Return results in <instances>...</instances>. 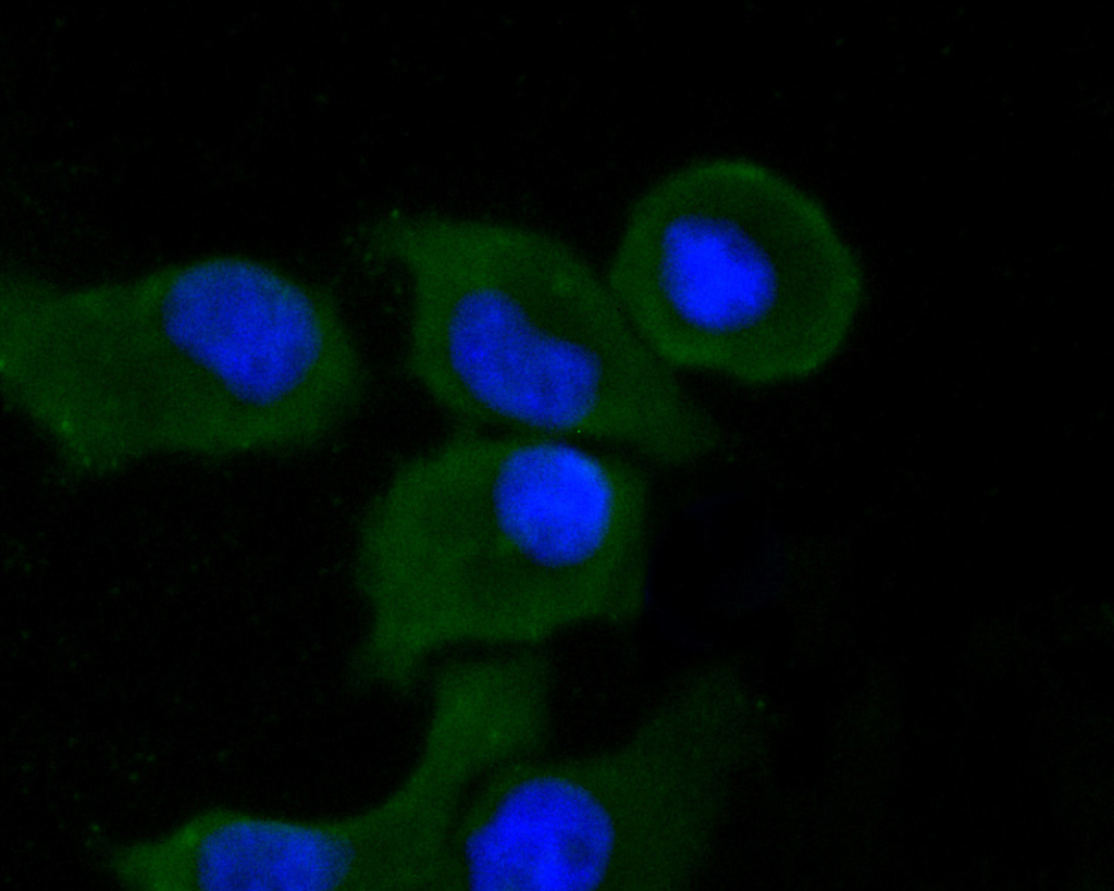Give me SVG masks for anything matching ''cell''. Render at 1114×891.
Segmentation results:
<instances>
[{"mask_svg": "<svg viewBox=\"0 0 1114 891\" xmlns=\"http://www.w3.org/2000/svg\"><path fill=\"white\" fill-rule=\"evenodd\" d=\"M240 855L250 890H432L436 877L425 818L394 790L343 817L248 813L240 827Z\"/></svg>", "mask_w": 1114, "mask_h": 891, "instance_id": "cell-5", "label": "cell"}, {"mask_svg": "<svg viewBox=\"0 0 1114 891\" xmlns=\"http://www.w3.org/2000/svg\"><path fill=\"white\" fill-rule=\"evenodd\" d=\"M607 283L669 366L747 385L802 380L843 347L863 296L822 205L752 160L674 173L635 211Z\"/></svg>", "mask_w": 1114, "mask_h": 891, "instance_id": "cell-3", "label": "cell"}, {"mask_svg": "<svg viewBox=\"0 0 1114 891\" xmlns=\"http://www.w3.org/2000/svg\"><path fill=\"white\" fill-rule=\"evenodd\" d=\"M418 478L424 648L535 647L581 626L627 627L648 570L649 490L631 460L566 438L459 426Z\"/></svg>", "mask_w": 1114, "mask_h": 891, "instance_id": "cell-2", "label": "cell"}, {"mask_svg": "<svg viewBox=\"0 0 1114 891\" xmlns=\"http://www.w3.org/2000/svg\"><path fill=\"white\" fill-rule=\"evenodd\" d=\"M652 731L564 760L506 764L467 799L450 841L456 890H639L652 880Z\"/></svg>", "mask_w": 1114, "mask_h": 891, "instance_id": "cell-4", "label": "cell"}, {"mask_svg": "<svg viewBox=\"0 0 1114 891\" xmlns=\"http://www.w3.org/2000/svg\"><path fill=\"white\" fill-rule=\"evenodd\" d=\"M372 257L409 280L406 369L459 426L587 438L663 465L718 424L565 242L491 223L394 225Z\"/></svg>", "mask_w": 1114, "mask_h": 891, "instance_id": "cell-1", "label": "cell"}]
</instances>
